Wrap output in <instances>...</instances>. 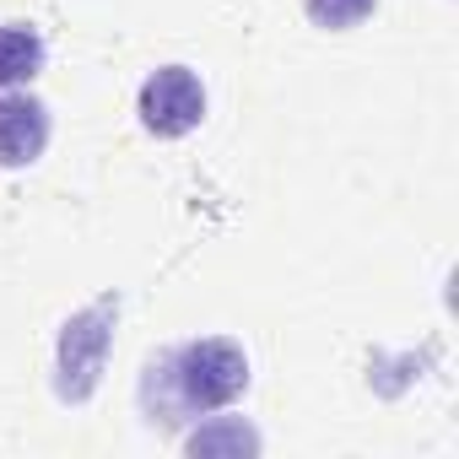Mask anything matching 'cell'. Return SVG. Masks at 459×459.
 <instances>
[{
  "instance_id": "obj_3",
  "label": "cell",
  "mask_w": 459,
  "mask_h": 459,
  "mask_svg": "<svg viewBox=\"0 0 459 459\" xmlns=\"http://www.w3.org/2000/svg\"><path fill=\"white\" fill-rule=\"evenodd\" d=\"M135 114H141V130L146 135L184 141L205 119V82L189 65H157L141 82V92H135Z\"/></svg>"
},
{
  "instance_id": "obj_5",
  "label": "cell",
  "mask_w": 459,
  "mask_h": 459,
  "mask_svg": "<svg viewBox=\"0 0 459 459\" xmlns=\"http://www.w3.org/2000/svg\"><path fill=\"white\" fill-rule=\"evenodd\" d=\"M44 60H49V44H44V33L33 22H6L0 28V92L33 87Z\"/></svg>"
},
{
  "instance_id": "obj_2",
  "label": "cell",
  "mask_w": 459,
  "mask_h": 459,
  "mask_svg": "<svg viewBox=\"0 0 459 459\" xmlns=\"http://www.w3.org/2000/svg\"><path fill=\"white\" fill-rule=\"evenodd\" d=\"M114 325H119V298L114 292L76 308L60 325V341H55V400L60 405H87L98 394L108 351H114Z\"/></svg>"
},
{
  "instance_id": "obj_1",
  "label": "cell",
  "mask_w": 459,
  "mask_h": 459,
  "mask_svg": "<svg viewBox=\"0 0 459 459\" xmlns=\"http://www.w3.org/2000/svg\"><path fill=\"white\" fill-rule=\"evenodd\" d=\"M244 389H249V351L233 335H200V341L152 351L141 362L135 400L152 427L178 432L184 421L227 411Z\"/></svg>"
},
{
  "instance_id": "obj_7",
  "label": "cell",
  "mask_w": 459,
  "mask_h": 459,
  "mask_svg": "<svg viewBox=\"0 0 459 459\" xmlns=\"http://www.w3.org/2000/svg\"><path fill=\"white\" fill-rule=\"evenodd\" d=\"M184 448H189V454H216V448L244 454V448H260V432H249L244 421H227V427H200Z\"/></svg>"
},
{
  "instance_id": "obj_4",
  "label": "cell",
  "mask_w": 459,
  "mask_h": 459,
  "mask_svg": "<svg viewBox=\"0 0 459 459\" xmlns=\"http://www.w3.org/2000/svg\"><path fill=\"white\" fill-rule=\"evenodd\" d=\"M49 135L55 119L44 98H33L28 87L0 92V168H33L49 152Z\"/></svg>"
},
{
  "instance_id": "obj_6",
  "label": "cell",
  "mask_w": 459,
  "mask_h": 459,
  "mask_svg": "<svg viewBox=\"0 0 459 459\" xmlns=\"http://www.w3.org/2000/svg\"><path fill=\"white\" fill-rule=\"evenodd\" d=\"M303 12H308L314 28L346 33V28H357V22H368L378 12V0H303Z\"/></svg>"
}]
</instances>
